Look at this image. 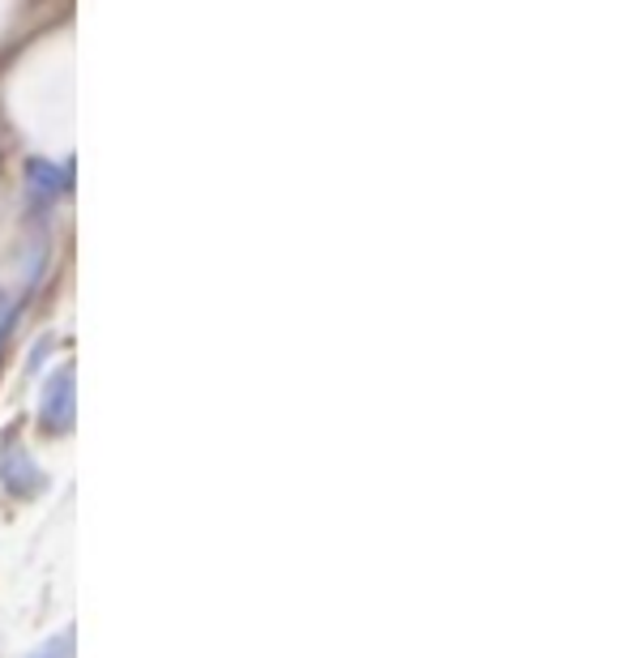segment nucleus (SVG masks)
Wrapping results in <instances>:
<instances>
[{
	"instance_id": "2",
	"label": "nucleus",
	"mask_w": 624,
	"mask_h": 658,
	"mask_svg": "<svg viewBox=\"0 0 624 658\" xmlns=\"http://www.w3.org/2000/svg\"><path fill=\"white\" fill-rule=\"evenodd\" d=\"M43 420L52 428H65L68 424V376H56L52 390H47V406H43Z\"/></svg>"
},
{
	"instance_id": "4",
	"label": "nucleus",
	"mask_w": 624,
	"mask_h": 658,
	"mask_svg": "<svg viewBox=\"0 0 624 658\" xmlns=\"http://www.w3.org/2000/svg\"><path fill=\"white\" fill-rule=\"evenodd\" d=\"M0 321H4V304H0Z\"/></svg>"
},
{
	"instance_id": "1",
	"label": "nucleus",
	"mask_w": 624,
	"mask_h": 658,
	"mask_svg": "<svg viewBox=\"0 0 624 658\" xmlns=\"http://www.w3.org/2000/svg\"><path fill=\"white\" fill-rule=\"evenodd\" d=\"M0 475H4V484H9V488H13L18 496L34 492V484H39V475L31 470V458H27L22 449L4 454V466H0Z\"/></svg>"
},
{
	"instance_id": "3",
	"label": "nucleus",
	"mask_w": 624,
	"mask_h": 658,
	"mask_svg": "<svg viewBox=\"0 0 624 658\" xmlns=\"http://www.w3.org/2000/svg\"><path fill=\"white\" fill-rule=\"evenodd\" d=\"M27 658H73V633H56L47 637L39 650H31Z\"/></svg>"
}]
</instances>
